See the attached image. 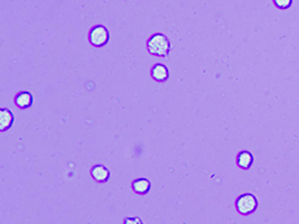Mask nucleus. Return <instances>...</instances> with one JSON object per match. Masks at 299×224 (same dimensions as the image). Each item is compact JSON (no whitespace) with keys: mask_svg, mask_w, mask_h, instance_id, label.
Instances as JSON below:
<instances>
[{"mask_svg":"<svg viewBox=\"0 0 299 224\" xmlns=\"http://www.w3.org/2000/svg\"><path fill=\"white\" fill-rule=\"evenodd\" d=\"M110 31L103 25H97L89 31V43L96 49H102L109 43Z\"/></svg>","mask_w":299,"mask_h":224,"instance_id":"3","label":"nucleus"},{"mask_svg":"<svg viewBox=\"0 0 299 224\" xmlns=\"http://www.w3.org/2000/svg\"><path fill=\"white\" fill-rule=\"evenodd\" d=\"M273 2L278 9L282 10L288 9V8H290L293 5V0H273Z\"/></svg>","mask_w":299,"mask_h":224,"instance_id":"10","label":"nucleus"},{"mask_svg":"<svg viewBox=\"0 0 299 224\" xmlns=\"http://www.w3.org/2000/svg\"><path fill=\"white\" fill-rule=\"evenodd\" d=\"M151 188V182L146 177L136 178L131 184V191L136 195H146Z\"/></svg>","mask_w":299,"mask_h":224,"instance_id":"6","label":"nucleus"},{"mask_svg":"<svg viewBox=\"0 0 299 224\" xmlns=\"http://www.w3.org/2000/svg\"><path fill=\"white\" fill-rule=\"evenodd\" d=\"M254 163V156L251 151L249 150H241L238 152V155L235 156V164L243 171H249L251 167L253 166Z\"/></svg>","mask_w":299,"mask_h":224,"instance_id":"4","label":"nucleus"},{"mask_svg":"<svg viewBox=\"0 0 299 224\" xmlns=\"http://www.w3.org/2000/svg\"><path fill=\"white\" fill-rule=\"evenodd\" d=\"M169 76H171V72L166 65L161 64V63H157L150 70V77L155 82H166Z\"/></svg>","mask_w":299,"mask_h":224,"instance_id":"5","label":"nucleus"},{"mask_svg":"<svg viewBox=\"0 0 299 224\" xmlns=\"http://www.w3.org/2000/svg\"><path fill=\"white\" fill-rule=\"evenodd\" d=\"M146 50L153 57L166 58L172 52L171 41L165 34L155 33L147 39Z\"/></svg>","mask_w":299,"mask_h":224,"instance_id":"1","label":"nucleus"},{"mask_svg":"<svg viewBox=\"0 0 299 224\" xmlns=\"http://www.w3.org/2000/svg\"><path fill=\"white\" fill-rule=\"evenodd\" d=\"M33 101H34L33 96H31L30 92H27V91L19 92L14 99L16 107H18L19 109H23V110L30 108L31 104H33Z\"/></svg>","mask_w":299,"mask_h":224,"instance_id":"9","label":"nucleus"},{"mask_svg":"<svg viewBox=\"0 0 299 224\" xmlns=\"http://www.w3.org/2000/svg\"><path fill=\"white\" fill-rule=\"evenodd\" d=\"M90 176L91 178L97 183H107L110 178V172L104 165H96L91 172H90Z\"/></svg>","mask_w":299,"mask_h":224,"instance_id":"7","label":"nucleus"},{"mask_svg":"<svg viewBox=\"0 0 299 224\" xmlns=\"http://www.w3.org/2000/svg\"><path fill=\"white\" fill-rule=\"evenodd\" d=\"M235 212L241 217H250L259 209V199L251 193L240 194L234 201Z\"/></svg>","mask_w":299,"mask_h":224,"instance_id":"2","label":"nucleus"},{"mask_svg":"<svg viewBox=\"0 0 299 224\" xmlns=\"http://www.w3.org/2000/svg\"><path fill=\"white\" fill-rule=\"evenodd\" d=\"M125 223H143V220L139 218H127L124 220Z\"/></svg>","mask_w":299,"mask_h":224,"instance_id":"11","label":"nucleus"},{"mask_svg":"<svg viewBox=\"0 0 299 224\" xmlns=\"http://www.w3.org/2000/svg\"><path fill=\"white\" fill-rule=\"evenodd\" d=\"M14 113L7 108H1L0 110V131L5 132L9 130L14 124Z\"/></svg>","mask_w":299,"mask_h":224,"instance_id":"8","label":"nucleus"}]
</instances>
